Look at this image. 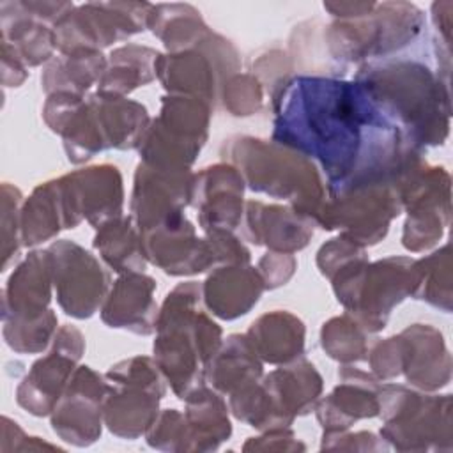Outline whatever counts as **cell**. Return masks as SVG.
Returning a JSON list of instances; mask_svg holds the SVG:
<instances>
[{
    "label": "cell",
    "instance_id": "44",
    "mask_svg": "<svg viewBox=\"0 0 453 453\" xmlns=\"http://www.w3.org/2000/svg\"><path fill=\"white\" fill-rule=\"evenodd\" d=\"M212 255H214V264L216 265H234V264H250L251 255L250 250L244 246V242L237 237L235 232L232 230H223V228H214L203 232Z\"/></svg>",
    "mask_w": 453,
    "mask_h": 453
},
{
    "label": "cell",
    "instance_id": "30",
    "mask_svg": "<svg viewBox=\"0 0 453 453\" xmlns=\"http://www.w3.org/2000/svg\"><path fill=\"white\" fill-rule=\"evenodd\" d=\"M88 101L96 111L108 149H138L150 124L149 111L142 103L104 92L88 96Z\"/></svg>",
    "mask_w": 453,
    "mask_h": 453
},
{
    "label": "cell",
    "instance_id": "41",
    "mask_svg": "<svg viewBox=\"0 0 453 453\" xmlns=\"http://www.w3.org/2000/svg\"><path fill=\"white\" fill-rule=\"evenodd\" d=\"M147 444L156 449L189 451V434L184 412L165 409L145 434Z\"/></svg>",
    "mask_w": 453,
    "mask_h": 453
},
{
    "label": "cell",
    "instance_id": "45",
    "mask_svg": "<svg viewBox=\"0 0 453 453\" xmlns=\"http://www.w3.org/2000/svg\"><path fill=\"white\" fill-rule=\"evenodd\" d=\"M257 269L264 280L265 290H274L287 285V281L294 276L297 269V260L292 253L267 251L264 257H260Z\"/></svg>",
    "mask_w": 453,
    "mask_h": 453
},
{
    "label": "cell",
    "instance_id": "35",
    "mask_svg": "<svg viewBox=\"0 0 453 453\" xmlns=\"http://www.w3.org/2000/svg\"><path fill=\"white\" fill-rule=\"evenodd\" d=\"M67 228V214L57 179L41 182L21 205L23 246H37Z\"/></svg>",
    "mask_w": 453,
    "mask_h": 453
},
{
    "label": "cell",
    "instance_id": "4",
    "mask_svg": "<svg viewBox=\"0 0 453 453\" xmlns=\"http://www.w3.org/2000/svg\"><path fill=\"white\" fill-rule=\"evenodd\" d=\"M219 154L239 170L253 193L285 200L297 212L317 219L327 198V186L311 159L273 138L246 134L226 138Z\"/></svg>",
    "mask_w": 453,
    "mask_h": 453
},
{
    "label": "cell",
    "instance_id": "3",
    "mask_svg": "<svg viewBox=\"0 0 453 453\" xmlns=\"http://www.w3.org/2000/svg\"><path fill=\"white\" fill-rule=\"evenodd\" d=\"M202 283L175 285L157 311L152 359L177 398L205 384V366L223 342L221 327L203 310Z\"/></svg>",
    "mask_w": 453,
    "mask_h": 453
},
{
    "label": "cell",
    "instance_id": "1",
    "mask_svg": "<svg viewBox=\"0 0 453 453\" xmlns=\"http://www.w3.org/2000/svg\"><path fill=\"white\" fill-rule=\"evenodd\" d=\"M269 97L271 138L317 165L327 196L382 179L398 182L423 154L356 78L292 74Z\"/></svg>",
    "mask_w": 453,
    "mask_h": 453
},
{
    "label": "cell",
    "instance_id": "16",
    "mask_svg": "<svg viewBox=\"0 0 453 453\" xmlns=\"http://www.w3.org/2000/svg\"><path fill=\"white\" fill-rule=\"evenodd\" d=\"M85 352L83 333L71 324L58 327L50 350L39 357L16 389V402L34 416H50Z\"/></svg>",
    "mask_w": 453,
    "mask_h": 453
},
{
    "label": "cell",
    "instance_id": "12",
    "mask_svg": "<svg viewBox=\"0 0 453 453\" xmlns=\"http://www.w3.org/2000/svg\"><path fill=\"white\" fill-rule=\"evenodd\" d=\"M396 180L382 179L329 195L315 219L324 230H338L359 246L380 242L402 214Z\"/></svg>",
    "mask_w": 453,
    "mask_h": 453
},
{
    "label": "cell",
    "instance_id": "37",
    "mask_svg": "<svg viewBox=\"0 0 453 453\" xmlns=\"http://www.w3.org/2000/svg\"><path fill=\"white\" fill-rule=\"evenodd\" d=\"M94 248L117 274L143 271L149 264L142 244V232L131 216L122 214L96 228Z\"/></svg>",
    "mask_w": 453,
    "mask_h": 453
},
{
    "label": "cell",
    "instance_id": "28",
    "mask_svg": "<svg viewBox=\"0 0 453 453\" xmlns=\"http://www.w3.org/2000/svg\"><path fill=\"white\" fill-rule=\"evenodd\" d=\"M244 334L262 363L280 366L301 357L304 352V322L287 310H273L260 315Z\"/></svg>",
    "mask_w": 453,
    "mask_h": 453
},
{
    "label": "cell",
    "instance_id": "34",
    "mask_svg": "<svg viewBox=\"0 0 453 453\" xmlns=\"http://www.w3.org/2000/svg\"><path fill=\"white\" fill-rule=\"evenodd\" d=\"M147 28L165 44L166 53L198 46L212 30L198 9L189 4H152Z\"/></svg>",
    "mask_w": 453,
    "mask_h": 453
},
{
    "label": "cell",
    "instance_id": "23",
    "mask_svg": "<svg viewBox=\"0 0 453 453\" xmlns=\"http://www.w3.org/2000/svg\"><path fill=\"white\" fill-rule=\"evenodd\" d=\"M382 382L354 365H342L338 384L327 396H320L315 416L324 434L345 432L356 421L379 416V391Z\"/></svg>",
    "mask_w": 453,
    "mask_h": 453
},
{
    "label": "cell",
    "instance_id": "11",
    "mask_svg": "<svg viewBox=\"0 0 453 453\" xmlns=\"http://www.w3.org/2000/svg\"><path fill=\"white\" fill-rule=\"evenodd\" d=\"M402 211L407 219L402 246L411 253H423L439 244L451 218V177L444 166H432L418 159L398 180Z\"/></svg>",
    "mask_w": 453,
    "mask_h": 453
},
{
    "label": "cell",
    "instance_id": "39",
    "mask_svg": "<svg viewBox=\"0 0 453 453\" xmlns=\"http://www.w3.org/2000/svg\"><path fill=\"white\" fill-rule=\"evenodd\" d=\"M370 334L350 313L343 311L329 319L320 327L322 350L340 365H354L366 361L370 349Z\"/></svg>",
    "mask_w": 453,
    "mask_h": 453
},
{
    "label": "cell",
    "instance_id": "47",
    "mask_svg": "<svg viewBox=\"0 0 453 453\" xmlns=\"http://www.w3.org/2000/svg\"><path fill=\"white\" fill-rule=\"evenodd\" d=\"M389 446L384 442L382 437H377L373 432H333L322 434V446L320 449H388Z\"/></svg>",
    "mask_w": 453,
    "mask_h": 453
},
{
    "label": "cell",
    "instance_id": "24",
    "mask_svg": "<svg viewBox=\"0 0 453 453\" xmlns=\"http://www.w3.org/2000/svg\"><path fill=\"white\" fill-rule=\"evenodd\" d=\"M315 226V219L297 212L290 205L248 200L244 207V237L257 246H265L267 251L292 255L301 251L313 237Z\"/></svg>",
    "mask_w": 453,
    "mask_h": 453
},
{
    "label": "cell",
    "instance_id": "31",
    "mask_svg": "<svg viewBox=\"0 0 453 453\" xmlns=\"http://www.w3.org/2000/svg\"><path fill=\"white\" fill-rule=\"evenodd\" d=\"M2 42L9 44L27 67L48 64L57 51L53 28L35 21L18 2H0Z\"/></svg>",
    "mask_w": 453,
    "mask_h": 453
},
{
    "label": "cell",
    "instance_id": "14",
    "mask_svg": "<svg viewBox=\"0 0 453 453\" xmlns=\"http://www.w3.org/2000/svg\"><path fill=\"white\" fill-rule=\"evenodd\" d=\"M149 2H87L74 5L55 27L58 53L76 48L103 50L147 28Z\"/></svg>",
    "mask_w": 453,
    "mask_h": 453
},
{
    "label": "cell",
    "instance_id": "10",
    "mask_svg": "<svg viewBox=\"0 0 453 453\" xmlns=\"http://www.w3.org/2000/svg\"><path fill=\"white\" fill-rule=\"evenodd\" d=\"M104 380L103 419L108 430L131 441L145 435L159 416V402L166 393V379L156 361L147 356L122 359L110 366Z\"/></svg>",
    "mask_w": 453,
    "mask_h": 453
},
{
    "label": "cell",
    "instance_id": "26",
    "mask_svg": "<svg viewBox=\"0 0 453 453\" xmlns=\"http://www.w3.org/2000/svg\"><path fill=\"white\" fill-rule=\"evenodd\" d=\"M156 280L143 271L119 274L99 310L101 320L113 329L149 336L156 333Z\"/></svg>",
    "mask_w": 453,
    "mask_h": 453
},
{
    "label": "cell",
    "instance_id": "22",
    "mask_svg": "<svg viewBox=\"0 0 453 453\" xmlns=\"http://www.w3.org/2000/svg\"><path fill=\"white\" fill-rule=\"evenodd\" d=\"M193 172L157 170L138 163L129 200V216L140 232H145L165 219L182 214L191 205Z\"/></svg>",
    "mask_w": 453,
    "mask_h": 453
},
{
    "label": "cell",
    "instance_id": "42",
    "mask_svg": "<svg viewBox=\"0 0 453 453\" xmlns=\"http://www.w3.org/2000/svg\"><path fill=\"white\" fill-rule=\"evenodd\" d=\"M21 193L11 184L2 186V267L7 269L12 255L18 253L21 242Z\"/></svg>",
    "mask_w": 453,
    "mask_h": 453
},
{
    "label": "cell",
    "instance_id": "48",
    "mask_svg": "<svg viewBox=\"0 0 453 453\" xmlns=\"http://www.w3.org/2000/svg\"><path fill=\"white\" fill-rule=\"evenodd\" d=\"M242 449H304V444L296 439V434L290 426H276L267 428L260 437H250V441L242 446Z\"/></svg>",
    "mask_w": 453,
    "mask_h": 453
},
{
    "label": "cell",
    "instance_id": "19",
    "mask_svg": "<svg viewBox=\"0 0 453 453\" xmlns=\"http://www.w3.org/2000/svg\"><path fill=\"white\" fill-rule=\"evenodd\" d=\"M104 375L87 365H80L50 414L53 432L73 446L81 448L96 442L104 423Z\"/></svg>",
    "mask_w": 453,
    "mask_h": 453
},
{
    "label": "cell",
    "instance_id": "17",
    "mask_svg": "<svg viewBox=\"0 0 453 453\" xmlns=\"http://www.w3.org/2000/svg\"><path fill=\"white\" fill-rule=\"evenodd\" d=\"M322 389V375L304 356L262 375L258 382L260 430L290 426L296 416L313 412Z\"/></svg>",
    "mask_w": 453,
    "mask_h": 453
},
{
    "label": "cell",
    "instance_id": "29",
    "mask_svg": "<svg viewBox=\"0 0 453 453\" xmlns=\"http://www.w3.org/2000/svg\"><path fill=\"white\" fill-rule=\"evenodd\" d=\"M262 375L264 363L246 334H230L225 338L205 366V384L226 398L257 384Z\"/></svg>",
    "mask_w": 453,
    "mask_h": 453
},
{
    "label": "cell",
    "instance_id": "2",
    "mask_svg": "<svg viewBox=\"0 0 453 453\" xmlns=\"http://www.w3.org/2000/svg\"><path fill=\"white\" fill-rule=\"evenodd\" d=\"M354 78L370 88L414 149L423 152L446 142L451 120L449 80L437 69L418 58L391 57L361 64Z\"/></svg>",
    "mask_w": 453,
    "mask_h": 453
},
{
    "label": "cell",
    "instance_id": "46",
    "mask_svg": "<svg viewBox=\"0 0 453 453\" xmlns=\"http://www.w3.org/2000/svg\"><path fill=\"white\" fill-rule=\"evenodd\" d=\"M85 103V96L71 94V92H53L46 97L42 108V119L46 126L60 134L65 122L73 117V113Z\"/></svg>",
    "mask_w": 453,
    "mask_h": 453
},
{
    "label": "cell",
    "instance_id": "50",
    "mask_svg": "<svg viewBox=\"0 0 453 453\" xmlns=\"http://www.w3.org/2000/svg\"><path fill=\"white\" fill-rule=\"evenodd\" d=\"M375 2H324L322 7L334 19H354L368 14Z\"/></svg>",
    "mask_w": 453,
    "mask_h": 453
},
{
    "label": "cell",
    "instance_id": "8",
    "mask_svg": "<svg viewBox=\"0 0 453 453\" xmlns=\"http://www.w3.org/2000/svg\"><path fill=\"white\" fill-rule=\"evenodd\" d=\"M380 437L400 451L451 449V395L382 382L379 391Z\"/></svg>",
    "mask_w": 453,
    "mask_h": 453
},
{
    "label": "cell",
    "instance_id": "43",
    "mask_svg": "<svg viewBox=\"0 0 453 453\" xmlns=\"http://www.w3.org/2000/svg\"><path fill=\"white\" fill-rule=\"evenodd\" d=\"M361 257H366V248L359 246L347 235L338 234L317 251V267L324 278L331 280L343 265Z\"/></svg>",
    "mask_w": 453,
    "mask_h": 453
},
{
    "label": "cell",
    "instance_id": "49",
    "mask_svg": "<svg viewBox=\"0 0 453 453\" xmlns=\"http://www.w3.org/2000/svg\"><path fill=\"white\" fill-rule=\"evenodd\" d=\"M28 67L21 62V58L16 55V51L2 42V76H4V85L5 87H19L25 78L28 76Z\"/></svg>",
    "mask_w": 453,
    "mask_h": 453
},
{
    "label": "cell",
    "instance_id": "20",
    "mask_svg": "<svg viewBox=\"0 0 453 453\" xmlns=\"http://www.w3.org/2000/svg\"><path fill=\"white\" fill-rule=\"evenodd\" d=\"M142 244L147 262L170 276H193L216 265L207 239L196 235L184 212L142 232Z\"/></svg>",
    "mask_w": 453,
    "mask_h": 453
},
{
    "label": "cell",
    "instance_id": "33",
    "mask_svg": "<svg viewBox=\"0 0 453 453\" xmlns=\"http://www.w3.org/2000/svg\"><path fill=\"white\" fill-rule=\"evenodd\" d=\"M108 65V58L99 50L76 48L53 57L42 69L41 85L46 96L53 92H71L85 96V92L99 83Z\"/></svg>",
    "mask_w": 453,
    "mask_h": 453
},
{
    "label": "cell",
    "instance_id": "13",
    "mask_svg": "<svg viewBox=\"0 0 453 453\" xmlns=\"http://www.w3.org/2000/svg\"><path fill=\"white\" fill-rule=\"evenodd\" d=\"M241 57L223 35L211 32L198 46L179 53H165L156 60V78L166 94L191 96L209 103L219 101L225 80L239 73Z\"/></svg>",
    "mask_w": 453,
    "mask_h": 453
},
{
    "label": "cell",
    "instance_id": "15",
    "mask_svg": "<svg viewBox=\"0 0 453 453\" xmlns=\"http://www.w3.org/2000/svg\"><path fill=\"white\" fill-rule=\"evenodd\" d=\"M46 250L58 306L69 317L90 319L101 310L111 287L108 271L96 255L74 241L60 239Z\"/></svg>",
    "mask_w": 453,
    "mask_h": 453
},
{
    "label": "cell",
    "instance_id": "40",
    "mask_svg": "<svg viewBox=\"0 0 453 453\" xmlns=\"http://www.w3.org/2000/svg\"><path fill=\"white\" fill-rule=\"evenodd\" d=\"M264 85L251 73H235L225 80L219 90L223 108L234 117H250L264 106Z\"/></svg>",
    "mask_w": 453,
    "mask_h": 453
},
{
    "label": "cell",
    "instance_id": "38",
    "mask_svg": "<svg viewBox=\"0 0 453 453\" xmlns=\"http://www.w3.org/2000/svg\"><path fill=\"white\" fill-rule=\"evenodd\" d=\"M411 297L425 301L444 313L451 311V257L448 242L426 257L414 258Z\"/></svg>",
    "mask_w": 453,
    "mask_h": 453
},
{
    "label": "cell",
    "instance_id": "18",
    "mask_svg": "<svg viewBox=\"0 0 453 453\" xmlns=\"http://www.w3.org/2000/svg\"><path fill=\"white\" fill-rule=\"evenodd\" d=\"M67 225L76 228L83 219L94 228L122 216L124 186L115 165H94L73 170L57 179Z\"/></svg>",
    "mask_w": 453,
    "mask_h": 453
},
{
    "label": "cell",
    "instance_id": "25",
    "mask_svg": "<svg viewBox=\"0 0 453 453\" xmlns=\"http://www.w3.org/2000/svg\"><path fill=\"white\" fill-rule=\"evenodd\" d=\"M402 375L407 384L435 393L451 380V354L442 333L430 324H411L400 331Z\"/></svg>",
    "mask_w": 453,
    "mask_h": 453
},
{
    "label": "cell",
    "instance_id": "6",
    "mask_svg": "<svg viewBox=\"0 0 453 453\" xmlns=\"http://www.w3.org/2000/svg\"><path fill=\"white\" fill-rule=\"evenodd\" d=\"M51 294L48 250H34L16 265L2 290V333L14 352L39 354L51 345L58 331L57 315L50 308Z\"/></svg>",
    "mask_w": 453,
    "mask_h": 453
},
{
    "label": "cell",
    "instance_id": "27",
    "mask_svg": "<svg viewBox=\"0 0 453 453\" xmlns=\"http://www.w3.org/2000/svg\"><path fill=\"white\" fill-rule=\"evenodd\" d=\"M265 285L250 264L216 265L202 283L203 306L218 319L235 320L246 315L264 294Z\"/></svg>",
    "mask_w": 453,
    "mask_h": 453
},
{
    "label": "cell",
    "instance_id": "7",
    "mask_svg": "<svg viewBox=\"0 0 453 453\" xmlns=\"http://www.w3.org/2000/svg\"><path fill=\"white\" fill-rule=\"evenodd\" d=\"M329 281L343 310L373 334L386 327L393 308L411 297L414 258L391 255L370 262L366 255L343 265Z\"/></svg>",
    "mask_w": 453,
    "mask_h": 453
},
{
    "label": "cell",
    "instance_id": "5",
    "mask_svg": "<svg viewBox=\"0 0 453 453\" xmlns=\"http://www.w3.org/2000/svg\"><path fill=\"white\" fill-rule=\"evenodd\" d=\"M426 28L423 11L411 2H382L354 19H333L322 28L329 60L338 69L391 58L419 41Z\"/></svg>",
    "mask_w": 453,
    "mask_h": 453
},
{
    "label": "cell",
    "instance_id": "21",
    "mask_svg": "<svg viewBox=\"0 0 453 453\" xmlns=\"http://www.w3.org/2000/svg\"><path fill=\"white\" fill-rule=\"evenodd\" d=\"M244 180L239 170L226 163H216L193 173L191 205L196 209L203 232L223 228L237 232L244 218Z\"/></svg>",
    "mask_w": 453,
    "mask_h": 453
},
{
    "label": "cell",
    "instance_id": "32",
    "mask_svg": "<svg viewBox=\"0 0 453 453\" xmlns=\"http://www.w3.org/2000/svg\"><path fill=\"white\" fill-rule=\"evenodd\" d=\"M182 402L186 403L184 418L189 434V451L218 449L232 434L230 409L223 395L202 384Z\"/></svg>",
    "mask_w": 453,
    "mask_h": 453
},
{
    "label": "cell",
    "instance_id": "9",
    "mask_svg": "<svg viewBox=\"0 0 453 453\" xmlns=\"http://www.w3.org/2000/svg\"><path fill=\"white\" fill-rule=\"evenodd\" d=\"M212 110L198 97L166 94L136 149L140 161L157 170H191L207 142Z\"/></svg>",
    "mask_w": 453,
    "mask_h": 453
},
{
    "label": "cell",
    "instance_id": "36",
    "mask_svg": "<svg viewBox=\"0 0 453 453\" xmlns=\"http://www.w3.org/2000/svg\"><path fill=\"white\" fill-rule=\"evenodd\" d=\"M159 51L150 46L127 42L115 48L108 57V65L97 83V92L127 96L134 88L156 80V60Z\"/></svg>",
    "mask_w": 453,
    "mask_h": 453
}]
</instances>
